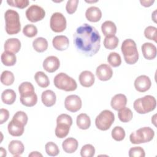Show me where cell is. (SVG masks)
Instances as JSON below:
<instances>
[{
  "mask_svg": "<svg viewBox=\"0 0 157 157\" xmlns=\"http://www.w3.org/2000/svg\"><path fill=\"white\" fill-rule=\"evenodd\" d=\"M73 37L75 47L81 54L91 57L99 50L101 36L94 26L85 23L77 28Z\"/></svg>",
  "mask_w": 157,
  "mask_h": 157,
  "instance_id": "obj_1",
  "label": "cell"
},
{
  "mask_svg": "<svg viewBox=\"0 0 157 157\" xmlns=\"http://www.w3.org/2000/svg\"><path fill=\"white\" fill-rule=\"evenodd\" d=\"M5 29L9 35L18 33L21 30V23L18 13L12 9H8L4 13Z\"/></svg>",
  "mask_w": 157,
  "mask_h": 157,
  "instance_id": "obj_2",
  "label": "cell"
},
{
  "mask_svg": "<svg viewBox=\"0 0 157 157\" xmlns=\"http://www.w3.org/2000/svg\"><path fill=\"white\" fill-rule=\"evenodd\" d=\"M125 62L128 64H134L139 59V53L136 42L131 39H125L121 47Z\"/></svg>",
  "mask_w": 157,
  "mask_h": 157,
  "instance_id": "obj_3",
  "label": "cell"
},
{
  "mask_svg": "<svg viewBox=\"0 0 157 157\" xmlns=\"http://www.w3.org/2000/svg\"><path fill=\"white\" fill-rule=\"evenodd\" d=\"M156 106V101L154 96L146 95L143 98L134 101L133 107L139 114H145L155 110Z\"/></svg>",
  "mask_w": 157,
  "mask_h": 157,
  "instance_id": "obj_4",
  "label": "cell"
},
{
  "mask_svg": "<svg viewBox=\"0 0 157 157\" xmlns=\"http://www.w3.org/2000/svg\"><path fill=\"white\" fill-rule=\"evenodd\" d=\"M53 83L58 89L66 91H72L77 88L75 80L64 72L58 74L54 78Z\"/></svg>",
  "mask_w": 157,
  "mask_h": 157,
  "instance_id": "obj_5",
  "label": "cell"
},
{
  "mask_svg": "<svg viewBox=\"0 0 157 157\" xmlns=\"http://www.w3.org/2000/svg\"><path fill=\"white\" fill-rule=\"evenodd\" d=\"M155 136L154 131L150 127H143L132 132L129 140L133 144H140L151 141Z\"/></svg>",
  "mask_w": 157,
  "mask_h": 157,
  "instance_id": "obj_6",
  "label": "cell"
},
{
  "mask_svg": "<svg viewBox=\"0 0 157 157\" xmlns=\"http://www.w3.org/2000/svg\"><path fill=\"white\" fill-rule=\"evenodd\" d=\"M115 120V115L109 110H102L96 118L95 124L101 131L109 129Z\"/></svg>",
  "mask_w": 157,
  "mask_h": 157,
  "instance_id": "obj_7",
  "label": "cell"
},
{
  "mask_svg": "<svg viewBox=\"0 0 157 157\" xmlns=\"http://www.w3.org/2000/svg\"><path fill=\"white\" fill-rule=\"evenodd\" d=\"M51 29L55 33H61L66 28V19L60 12H55L51 16L50 20Z\"/></svg>",
  "mask_w": 157,
  "mask_h": 157,
  "instance_id": "obj_8",
  "label": "cell"
},
{
  "mask_svg": "<svg viewBox=\"0 0 157 157\" xmlns=\"http://www.w3.org/2000/svg\"><path fill=\"white\" fill-rule=\"evenodd\" d=\"M26 17L27 19L32 22L35 23L42 20L45 16L44 9L37 5H31L26 10Z\"/></svg>",
  "mask_w": 157,
  "mask_h": 157,
  "instance_id": "obj_9",
  "label": "cell"
},
{
  "mask_svg": "<svg viewBox=\"0 0 157 157\" xmlns=\"http://www.w3.org/2000/svg\"><path fill=\"white\" fill-rule=\"evenodd\" d=\"M82 105L80 98L75 94L67 96L64 100V107L69 112H76L78 111Z\"/></svg>",
  "mask_w": 157,
  "mask_h": 157,
  "instance_id": "obj_10",
  "label": "cell"
},
{
  "mask_svg": "<svg viewBox=\"0 0 157 157\" xmlns=\"http://www.w3.org/2000/svg\"><path fill=\"white\" fill-rule=\"evenodd\" d=\"M151 85L150 78L145 75L137 77L134 81V87L136 90L140 93L148 91Z\"/></svg>",
  "mask_w": 157,
  "mask_h": 157,
  "instance_id": "obj_11",
  "label": "cell"
},
{
  "mask_svg": "<svg viewBox=\"0 0 157 157\" xmlns=\"http://www.w3.org/2000/svg\"><path fill=\"white\" fill-rule=\"evenodd\" d=\"M97 77L101 81H107L110 80L113 75V71L111 67L107 64H101L96 71Z\"/></svg>",
  "mask_w": 157,
  "mask_h": 157,
  "instance_id": "obj_12",
  "label": "cell"
},
{
  "mask_svg": "<svg viewBox=\"0 0 157 157\" xmlns=\"http://www.w3.org/2000/svg\"><path fill=\"white\" fill-rule=\"evenodd\" d=\"M25 126V125L21 122L12 118V120L8 124L7 129L9 133L12 136L19 137L23 134Z\"/></svg>",
  "mask_w": 157,
  "mask_h": 157,
  "instance_id": "obj_13",
  "label": "cell"
},
{
  "mask_svg": "<svg viewBox=\"0 0 157 157\" xmlns=\"http://www.w3.org/2000/svg\"><path fill=\"white\" fill-rule=\"evenodd\" d=\"M60 66L59 59L55 56H49L43 61V67L48 72L52 73L58 70Z\"/></svg>",
  "mask_w": 157,
  "mask_h": 157,
  "instance_id": "obj_14",
  "label": "cell"
},
{
  "mask_svg": "<svg viewBox=\"0 0 157 157\" xmlns=\"http://www.w3.org/2000/svg\"><path fill=\"white\" fill-rule=\"evenodd\" d=\"M142 52L144 57L148 60H151L156 56V47L150 42H145L141 47Z\"/></svg>",
  "mask_w": 157,
  "mask_h": 157,
  "instance_id": "obj_15",
  "label": "cell"
},
{
  "mask_svg": "<svg viewBox=\"0 0 157 157\" xmlns=\"http://www.w3.org/2000/svg\"><path fill=\"white\" fill-rule=\"evenodd\" d=\"M53 47L59 51H63L69 47V40L66 36L59 35L55 36L52 40Z\"/></svg>",
  "mask_w": 157,
  "mask_h": 157,
  "instance_id": "obj_16",
  "label": "cell"
},
{
  "mask_svg": "<svg viewBox=\"0 0 157 157\" xmlns=\"http://www.w3.org/2000/svg\"><path fill=\"white\" fill-rule=\"evenodd\" d=\"M78 80L82 86L90 87L94 84L95 78L94 74L91 71H84L80 74Z\"/></svg>",
  "mask_w": 157,
  "mask_h": 157,
  "instance_id": "obj_17",
  "label": "cell"
},
{
  "mask_svg": "<svg viewBox=\"0 0 157 157\" xmlns=\"http://www.w3.org/2000/svg\"><path fill=\"white\" fill-rule=\"evenodd\" d=\"M85 17L91 22H98L102 17V12L99 7L91 6L86 9Z\"/></svg>",
  "mask_w": 157,
  "mask_h": 157,
  "instance_id": "obj_18",
  "label": "cell"
},
{
  "mask_svg": "<svg viewBox=\"0 0 157 157\" xmlns=\"http://www.w3.org/2000/svg\"><path fill=\"white\" fill-rule=\"evenodd\" d=\"M4 50L13 53H18L21 48V42L17 38H10L6 40Z\"/></svg>",
  "mask_w": 157,
  "mask_h": 157,
  "instance_id": "obj_19",
  "label": "cell"
},
{
  "mask_svg": "<svg viewBox=\"0 0 157 157\" xmlns=\"http://www.w3.org/2000/svg\"><path fill=\"white\" fill-rule=\"evenodd\" d=\"M127 103L126 96L123 94H115L111 99L110 105L115 110H118L124 107Z\"/></svg>",
  "mask_w": 157,
  "mask_h": 157,
  "instance_id": "obj_20",
  "label": "cell"
},
{
  "mask_svg": "<svg viewBox=\"0 0 157 157\" xmlns=\"http://www.w3.org/2000/svg\"><path fill=\"white\" fill-rule=\"evenodd\" d=\"M8 149L9 152L12 155L19 156L24 152L25 147L21 141L18 140H13L9 144Z\"/></svg>",
  "mask_w": 157,
  "mask_h": 157,
  "instance_id": "obj_21",
  "label": "cell"
},
{
  "mask_svg": "<svg viewBox=\"0 0 157 157\" xmlns=\"http://www.w3.org/2000/svg\"><path fill=\"white\" fill-rule=\"evenodd\" d=\"M41 99L44 105L50 107L55 104L56 97L55 93L52 90H47L42 92Z\"/></svg>",
  "mask_w": 157,
  "mask_h": 157,
  "instance_id": "obj_22",
  "label": "cell"
},
{
  "mask_svg": "<svg viewBox=\"0 0 157 157\" xmlns=\"http://www.w3.org/2000/svg\"><path fill=\"white\" fill-rule=\"evenodd\" d=\"M78 146V142L77 139L73 137H69L66 139L62 144L63 150L67 153H74Z\"/></svg>",
  "mask_w": 157,
  "mask_h": 157,
  "instance_id": "obj_23",
  "label": "cell"
},
{
  "mask_svg": "<svg viewBox=\"0 0 157 157\" xmlns=\"http://www.w3.org/2000/svg\"><path fill=\"white\" fill-rule=\"evenodd\" d=\"M18 91L20 94V97L29 96L35 93L34 86L28 82L21 83L18 86Z\"/></svg>",
  "mask_w": 157,
  "mask_h": 157,
  "instance_id": "obj_24",
  "label": "cell"
},
{
  "mask_svg": "<svg viewBox=\"0 0 157 157\" xmlns=\"http://www.w3.org/2000/svg\"><path fill=\"white\" fill-rule=\"evenodd\" d=\"M70 126L67 123L63 122H56V127L55 133L57 137L63 139L67 136L70 130Z\"/></svg>",
  "mask_w": 157,
  "mask_h": 157,
  "instance_id": "obj_25",
  "label": "cell"
},
{
  "mask_svg": "<svg viewBox=\"0 0 157 157\" xmlns=\"http://www.w3.org/2000/svg\"><path fill=\"white\" fill-rule=\"evenodd\" d=\"M101 30L105 36H113L117 33V26L113 21L107 20L102 24Z\"/></svg>",
  "mask_w": 157,
  "mask_h": 157,
  "instance_id": "obj_26",
  "label": "cell"
},
{
  "mask_svg": "<svg viewBox=\"0 0 157 157\" xmlns=\"http://www.w3.org/2000/svg\"><path fill=\"white\" fill-rule=\"evenodd\" d=\"M76 123L80 129L85 130L90 127L91 120L87 114L82 113L77 117Z\"/></svg>",
  "mask_w": 157,
  "mask_h": 157,
  "instance_id": "obj_27",
  "label": "cell"
},
{
  "mask_svg": "<svg viewBox=\"0 0 157 157\" xmlns=\"http://www.w3.org/2000/svg\"><path fill=\"white\" fill-rule=\"evenodd\" d=\"M1 62L7 66H12L17 62V57L15 53L4 51L1 56Z\"/></svg>",
  "mask_w": 157,
  "mask_h": 157,
  "instance_id": "obj_28",
  "label": "cell"
},
{
  "mask_svg": "<svg viewBox=\"0 0 157 157\" xmlns=\"http://www.w3.org/2000/svg\"><path fill=\"white\" fill-rule=\"evenodd\" d=\"M16 93L12 89H7L2 91L1 94L2 101L6 104H13L16 100Z\"/></svg>",
  "mask_w": 157,
  "mask_h": 157,
  "instance_id": "obj_29",
  "label": "cell"
},
{
  "mask_svg": "<svg viewBox=\"0 0 157 157\" xmlns=\"http://www.w3.org/2000/svg\"><path fill=\"white\" fill-rule=\"evenodd\" d=\"M33 47L36 52L39 53H42L45 52L47 49L48 42L46 39L39 37L33 40Z\"/></svg>",
  "mask_w": 157,
  "mask_h": 157,
  "instance_id": "obj_30",
  "label": "cell"
},
{
  "mask_svg": "<svg viewBox=\"0 0 157 157\" xmlns=\"http://www.w3.org/2000/svg\"><path fill=\"white\" fill-rule=\"evenodd\" d=\"M34 79L37 84L41 88H47L50 84L48 76L42 71L37 72L35 74Z\"/></svg>",
  "mask_w": 157,
  "mask_h": 157,
  "instance_id": "obj_31",
  "label": "cell"
},
{
  "mask_svg": "<svg viewBox=\"0 0 157 157\" xmlns=\"http://www.w3.org/2000/svg\"><path fill=\"white\" fill-rule=\"evenodd\" d=\"M118 117L119 120L121 122L127 123L132 120L133 117V113L130 109L124 107L118 110Z\"/></svg>",
  "mask_w": 157,
  "mask_h": 157,
  "instance_id": "obj_32",
  "label": "cell"
},
{
  "mask_svg": "<svg viewBox=\"0 0 157 157\" xmlns=\"http://www.w3.org/2000/svg\"><path fill=\"white\" fill-rule=\"evenodd\" d=\"M103 43L105 48L113 50L117 47L119 43V39L115 35L105 36Z\"/></svg>",
  "mask_w": 157,
  "mask_h": 157,
  "instance_id": "obj_33",
  "label": "cell"
},
{
  "mask_svg": "<svg viewBox=\"0 0 157 157\" xmlns=\"http://www.w3.org/2000/svg\"><path fill=\"white\" fill-rule=\"evenodd\" d=\"M14 80V75L11 71H4L1 75V82L4 85L9 86L12 85Z\"/></svg>",
  "mask_w": 157,
  "mask_h": 157,
  "instance_id": "obj_34",
  "label": "cell"
},
{
  "mask_svg": "<svg viewBox=\"0 0 157 157\" xmlns=\"http://www.w3.org/2000/svg\"><path fill=\"white\" fill-rule=\"evenodd\" d=\"M107 61L110 66L116 67L121 64V59L120 55L117 52H111L108 55Z\"/></svg>",
  "mask_w": 157,
  "mask_h": 157,
  "instance_id": "obj_35",
  "label": "cell"
},
{
  "mask_svg": "<svg viewBox=\"0 0 157 157\" xmlns=\"http://www.w3.org/2000/svg\"><path fill=\"white\" fill-rule=\"evenodd\" d=\"M111 135L116 141H121L125 137V131L121 126H115L112 130Z\"/></svg>",
  "mask_w": 157,
  "mask_h": 157,
  "instance_id": "obj_36",
  "label": "cell"
},
{
  "mask_svg": "<svg viewBox=\"0 0 157 157\" xmlns=\"http://www.w3.org/2000/svg\"><path fill=\"white\" fill-rule=\"evenodd\" d=\"M21 103L26 107H33L35 105L37 102V96L36 93L31 96L20 98Z\"/></svg>",
  "mask_w": 157,
  "mask_h": 157,
  "instance_id": "obj_37",
  "label": "cell"
},
{
  "mask_svg": "<svg viewBox=\"0 0 157 157\" xmlns=\"http://www.w3.org/2000/svg\"><path fill=\"white\" fill-rule=\"evenodd\" d=\"M45 148L47 154L49 156H55L59 153V150L58 145L53 142H47L45 145Z\"/></svg>",
  "mask_w": 157,
  "mask_h": 157,
  "instance_id": "obj_38",
  "label": "cell"
},
{
  "mask_svg": "<svg viewBox=\"0 0 157 157\" xmlns=\"http://www.w3.org/2000/svg\"><path fill=\"white\" fill-rule=\"evenodd\" d=\"M95 154V148L91 144L83 145L80 150V155L82 157H92Z\"/></svg>",
  "mask_w": 157,
  "mask_h": 157,
  "instance_id": "obj_39",
  "label": "cell"
},
{
  "mask_svg": "<svg viewBox=\"0 0 157 157\" xmlns=\"http://www.w3.org/2000/svg\"><path fill=\"white\" fill-rule=\"evenodd\" d=\"M23 33L28 37H33L37 34V29L36 26L32 24H28L24 26Z\"/></svg>",
  "mask_w": 157,
  "mask_h": 157,
  "instance_id": "obj_40",
  "label": "cell"
},
{
  "mask_svg": "<svg viewBox=\"0 0 157 157\" xmlns=\"http://www.w3.org/2000/svg\"><path fill=\"white\" fill-rule=\"evenodd\" d=\"M156 31L157 29L156 27L153 26H148L144 30V36L147 39L149 40H153L156 42Z\"/></svg>",
  "mask_w": 157,
  "mask_h": 157,
  "instance_id": "obj_41",
  "label": "cell"
},
{
  "mask_svg": "<svg viewBox=\"0 0 157 157\" xmlns=\"http://www.w3.org/2000/svg\"><path fill=\"white\" fill-rule=\"evenodd\" d=\"M145 153L141 147H134L129 150V156L130 157H144Z\"/></svg>",
  "mask_w": 157,
  "mask_h": 157,
  "instance_id": "obj_42",
  "label": "cell"
},
{
  "mask_svg": "<svg viewBox=\"0 0 157 157\" xmlns=\"http://www.w3.org/2000/svg\"><path fill=\"white\" fill-rule=\"evenodd\" d=\"M7 4L12 7H18L20 9H24L29 5V1L28 0H12L7 1Z\"/></svg>",
  "mask_w": 157,
  "mask_h": 157,
  "instance_id": "obj_43",
  "label": "cell"
},
{
  "mask_svg": "<svg viewBox=\"0 0 157 157\" xmlns=\"http://www.w3.org/2000/svg\"><path fill=\"white\" fill-rule=\"evenodd\" d=\"M78 2V0H69L67 2L66 10L69 14H72L76 11Z\"/></svg>",
  "mask_w": 157,
  "mask_h": 157,
  "instance_id": "obj_44",
  "label": "cell"
},
{
  "mask_svg": "<svg viewBox=\"0 0 157 157\" xmlns=\"http://www.w3.org/2000/svg\"><path fill=\"white\" fill-rule=\"evenodd\" d=\"M12 118L15 119V120L21 122L25 125L26 124V123L28 122V115L23 111H18V112H17L14 114V115L13 116Z\"/></svg>",
  "mask_w": 157,
  "mask_h": 157,
  "instance_id": "obj_45",
  "label": "cell"
},
{
  "mask_svg": "<svg viewBox=\"0 0 157 157\" xmlns=\"http://www.w3.org/2000/svg\"><path fill=\"white\" fill-rule=\"evenodd\" d=\"M56 122L66 123L71 126L72 124V119L70 115L66 113H62L57 117Z\"/></svg>",
  "mask_w": 157,
  "mask_h": 157,
  "instance_id": "obj_46",
  "label": "cell"
},
{
  "mask_svg": "<svg viewBox=\"0 0 157 157\" xmlns=\"http://www.w3.org/2000/svg\"><path fill=\"white\" fill-rule=\"evenodd\" d=\"M9 117V112L6 109H1L0 110V124H2L7 121Z\"/></svg>",
  "mask_w": 157,
  "mask_h": 157,
  "instance_id": "obj_47",
  "label": "cell"
},
{
  "mask_svg": "<svg viewBox=\"0 0 157 157\" xmlns=\"http://www.w3.org/2000/svg\"><path fill=\"white\" fill-rule=\"evenodd\" d=\"M155 1H151V0H140V2L142 4V6L145 7H148L150 6H151L153 3H154Z\"/></svg>",
  "mask_w": 157,
  "mask_h": 157,
  "instance_id": "obj_48",
  "label": "cell"
},
{
  "mask_svg": "<svg viewBox=\"0 0 157 157\" xmlns=\"http://www.w3.org/2000/svg\"><path fill=\"white\" fill-rule=\"evenodd\" d=\"M28 156L36 157V156H42V155L38 151H32L30 154H29Z\"/></svg>",
  "mask_w": 157,
  "mask_h": 157,
  "instance_id": "obj_49",
  "label": "cell"
},
{
  "mask_svg": "<svg viewBox=\"0 0 157 157\" xmlns=\"http://www.w3.org/2000/svg\"><path fill=\"white\" fill-rule=\"evenodd\" d=\"M0 155L1 156H6V155H7V153H6V150L3 148L2 147L1 148V151H0Z\"/></svg>",
  "mask_w": 157,
  "mask_h": 157,
  "instance_id": "obj_50",
  "label": "cell"
},
{
  "mask_svg": "<svg viewBox=\"0 0 157 157\" xmlns=\"http://www.w3.org/2000/svg\"><path fill=\"white\" fill-rule=\"evenodd\" d=\"M156 115H154L153 117L151 118V122L154 124L155 126H156Z\"/></svg>",
  "mask_w": 157,
  "mask_h": 157,
  "instance_id": "obj_51",
  "label": "cell"
},
{
  "mask_svg": "<svg viewBox=\"0 0 157 157\" xmlns=\"http://www.w3.org/2000/svg\"><path fill=\"white\" fill-rule=\"evenodd\" d=\"M86 2H88V3H90V2H97V1H86Z\"/></svg>",
  "mask_w": 157,
  "mask_h": 157,
  "instance_id": "obj_52",
  "label": "cell"
}]
</instances>
